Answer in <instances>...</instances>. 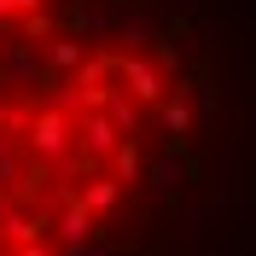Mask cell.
<instances>
[{
	"instance_id": "6da1fadb",
	"label": "cell",
	"mask_w": 256,
	"mask_h": 256,
	"mask_svg": "<svg viewBox=\"0 0 256 256\" xmlns=\"http://www.w3.org/2000/svg\"><path fill=\"white\" fill-rule=\"evenodd\" d=\"M222 128L204 0H0V256H158Z\"/></svg>"
}]
</instances>
